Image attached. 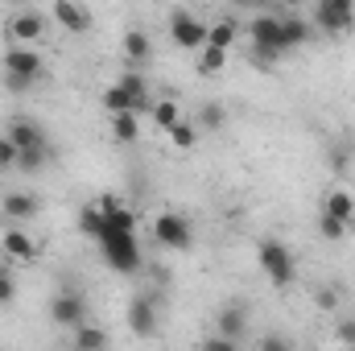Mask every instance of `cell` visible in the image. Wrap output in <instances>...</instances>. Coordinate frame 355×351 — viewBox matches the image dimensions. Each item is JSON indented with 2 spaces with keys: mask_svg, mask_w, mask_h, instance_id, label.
I'll list each match as a JSON object with an SVG mask.
<instances>
[{
  "mask_svg": "<svg viewBox=\"0 0 355 351\" xmlns=\"http://www.w3.org/2000/svg\"><path fill=\"white\" fill-rule=\"evenodd\" d=\"M322 215H335V219H343V223H355V198L343 186H331V190L322 194Z\"/></svg>",
  "mask_w": 355,
  "mask_h": 351,
  "instance_id": "e0dca14e",
  "label": "cell"
},
{
  "mask_svg": "<svg viewBox=\"0 0 355 351\" xmlns=\"http://www.w3.org/2000/svg\"><path fill=\"white\" fill-rule=\"evenodd\" d=\"M281 29H285V42H289V50H302V46L314 37V25H310V17H297V8L281 17Z\"/></svg>",
  "mask_w": 355,
  "mask_h": 351,
  "instance_id": "ac0fdd59",
  "label": "cell"
},
{
  "mask_svg": "<svg viewBox=\"0 0 355 351\" xmlns=\"http://www.w3.org/2000/svg\"><path fill=\"white\" fill-rule=\"evenodd\" d=\"M112 137H116L120 145H132V141L141 137V120H137V112H112Z\"/></svg>",
  "mask_w": 355,
  "mask_h": 351,
  "instance_id": "7402d4cb",
  "label": "cell"
},
{
  "mask_svg": "<svg viewBox=\"0 0 355 351\" xmlns=\"http://www.w3.org/2000/svg\"><path fill=\"white\" fill-rule=\"evenodd\" d=\"M153 244H162L166 252H190V244H194L190 219H182L178 211H162L153 219Z\"/></svg>",
  "mask_w": 355,
  "mask_h": 351,
  "instance_id": "8992f818",
  "label": "cell"
},
{
  "mask_svg": "<svg viewBox=\"0 0 355 351\" xmlns=\"http://www.w3.org/2000/svg\"><path fill=\"white\" fill-rule=\"evenodd\" d=\"M314 306L327 310V314H335V310L343 306V285H322V289H314Z\"/></svg>",
  "mask_w": 355,
  "mask_h": 351,
  "instance_id": "f1b7e54d",
  "label": "cell"
},
{
  "mask_svg": "<svg viewBox=\"0 0 355 351\" xmlns=\"http://www.w3.org/2000/svg\"><path fill=\"white\" fill-rule=\"evenodd\" d=\"M0 252L8 257V261H17V264H33L37 261V240L25 232V228H8L4 236H0Z\"/></svg>",
  "mask_w": 355,
  "mask_h": 351,
  "instance_id": "4fadbf2b",
  "label": "cell"
},
{
  "mask_svg": "<svg viewBox=\"0 0 355 351\" xmlns=\"http://www.w3.org/2000/svg\"><path fill=\"white\" fill-rule=\"evenodd\" d=\"M335 343L355 348V318H339V327H335Z\"/></svg>",
  "mask_w": 355,
  "mask_h": 351,
  "instance_id": "e575fe53",
  "label": "cell"
},
{
  "mask_svg": "<svg viewBox=\"0 0 355 351\" xmlns=\"http://www.w3.org/2000/svg\"><path fill=\"white\" fill-rule=\"evenodd\" d=\"M166 137L174 141V149H194V145H198V124H190V120H178Z\"/></svg>",
  "mask_w": 355,
  "mask_h": 351,
  "instance_id": "83f0119b",
  "label": "cell"
},
{
  "mask_svg": "<svg viewBox=\"0 0 355 351\" xmlns=\"http://www.w3.org/2000/svg\"><path fill=\"white\" fill-rule=\"evenodd\" d=\"M153 4H174V0H153Z\"/></svg>",
  "mask_w": 355,
  "mask_h": 351,
  "instance_id": "b9f144b4",
  "label": "cell"
},
{
  "mask_svg": "<svg viewBox=\"0 0 355 351\" xmlns=\"http://www.w3.org/2000/svg\"><path fill=\"white\" fill-rule=\"evenodd\" d=\"M75 348L79 351H103L107 348V331L91 327V318L87 323H79V327H75Z\"/></svg>",
  "mask_w": 355,
  "mask_h": 351,
  "instance_id": "d4e9b609",
  "label": "cell"
},
{
  "mask_svg": "<svg viewBox=\"0 0 355 351\" xmlns=\"http://www.w3.org/2000/svg\"><path fill=\"white\" fill-rule=\"evenodd\" d=\"M95 244H99V252H103V264H107L112 273H124V277L141 273V264H145V252H141V240H137V232H103Z\"/></svg>",
  "mask_w": 355,
  "mask_h": 351,
  "instance_id": "7a4b0ae2",
  "label": "cell"
},
{
  "mask_svg": "<svg viewBox=\"0 0 355 351\" xmlns=\"http://www.w3.org/2000/svg\"><path fill=\"white\" fill-rule=\"evenodd\" d=\"M79 232L91 236V240H99V236H103V207H99V198L79 207Z\"/></svg>",
  "mask_w": 355,
  "mask_h": 351,
  "instance_id": "603a6c76",
  "label": "cell"
},
{
  "mask_svg": "<svg viewBox=\"0 0 355 351\" xmlns=\"http://www.w3.org/2000/svg\"><path fill=\"white\" fill-rule=\"evenodd\" d=\"M289 348V339H281V335H265L261 339V351H285Z\"/></svg>",
  "mask_w": 355,
  "mask_h": 351,
  "instance_id": "d590c367",
  "label": "cell"
},
{
  "mask_svg": "<svg viewBox=\"0 0 355 351\" xmlns=\"http://www.w3.org/2000/svg\"><path fill=\"white\" fill-rule=\"evenodd\" d=\"M257 261H261L265 277L277 285V289H289V285H293L297 264H293V252H289L281 240H261V244H257Z\"/></svg>",
  "mask_w": 355,
  "mask_h": 351,
  "instance_id": "277c9868",
  "label": "cell"
},
{
  "mask_svg": "<svg viewBox=\"0 0 355 351\" xmlns=\"http://www.w3.org/2000/svg\"><path fill=\"white\" fill-rule=\"evenodd\" d=\"M223 4H236V8H257L261 0H223Z\"/></svg>",
  "mask_w": 355,
  "mask_h": 351,
  "instance_id": "f35d334b",
  "label": "cell"
},
{
  "mask_svg": "<svg viewBox=\"0 0 355 351\" xmlns=\"http://www.w3.org/2000/svg\"><path fill=\"white\" fill-rule=\"evenodd\" d=\"M50 323L62 331H75L79 323H87V298L79 289H58L50 298Z\"/></svg>",
  "mask_w": 355,
  "mask_h": 351,
  "instance_id": "52a82bcc",
  "label": "cell"
},
{
  "mask_svg": "<svg viewBox=\"0 0 355 351\" xmlns=\"http://www.w3.org/2000/svg\"><path fill=\"white\" fill-rule=\"evenodd\" d=\"M50 17L46 12H33V8H21V12H12L8 17V25H4V37L8 42H29V46H37L46 33H50Z\"/></svg>",
  "mask_w": 355,
  "mask_h": 351,
  "instance_id": "ba28073f",
  "label": "cell"
},
{
  "mask_svg": "<svg viewBox=\"0 0 355 351\" xmlns=\"http://www.w3.org/2000/svg\"><path fill=\"white\" fill-rule=\"evenodd\" d=\"M103 108H107V116L112 112H137V99L120 87V83H112V87H103Z\"/></svg>",
  "mask_w": 355,
  "mask_h": 351,
  "instance_id": "484cf974",
  "label": "cell"
},
{
  "mask_svg": "<svg viewBox=\"0 0 355 351\" xmlns=\"http://www.w3.org/2000/svg\"><path fill=\"white\" fill-rule=\"evenodd\" d=\"M248 46H252V58H257L261 67L281 62L285 54H293V50H289V42H285L281 17H272V12H257V17L248 21Z\"/></svg>",
  "mask_w": 355,
  "mask_h": 351,
  "instance_id": "6da1fadb",
  "label": "cell"
},
{
  "mask_svg": "<svg viewBox=\"0 0 355 351\" xmlns=\"http://www.w3.org/2000/svg\"><path fill=\"white\" fill-rule=\"evenodd\" d=\"M46 157H50V149H21L17 153V170L21 174H37L46 166Z\"/></svg>",
  "mask_w": 355,
  "mask_h": 351,
  "instance_id": "f546056e",
  "label": "cell"
},
{
  "mask_svg": "<svg viewBox=\"0 0 355 351\" xmlns=\"http://www.w3.org/2000/svg\"><path fill=\"white\" fill-rule=\"evenodd\" d=\"M277 4H285V8H302L306 0H277Z\"/></svg>",
  "mask_w": 355,
  "mask_h": 351,
  "instance_id": "ab89813d",
  "label": "cell"
},
{
  "mask_svg": "<svg viewBox=\"0 0 355 351\" xmlns=\"http://www.w3.org/2000/svg\"><path fill=\"white\" fill-rule=\"evenodd\" d=\"M227 54H232V50H223V46H211V42H207V46L198 50V62H194V71H198L202 79H207V75H219V71L227 67Z\"/></svg>",
  "mask_w": 355,
  "mask_h": 351,
  "instance_id": "ffe728a7",
  "label": "cell"
},
{
  "mask_svg": "<svg viewBox=\"0 0 355 351\" xmlns=\"http://www.w3.org/2000/svg\"><path fill=\"white\" fill-rule=\"evenodd\" d=\"M4 170H17V145L0 132V174H4Z\"/></svg>",
  "mask_w": 355,
  "mask_h": 351,
  "instance_id": "d6a6232c",
  "label": "cell"
},
{
  "mask_svg": "<svg viewBox=\"0 0 355 351\" xmlns=\"http://www.w3.org/2000/svg\"><path fill=\"white\" fill-rule=\"evenodd\" d=\"M331 166H335V170H343V174H347V166H352V157H347V153H335V157H331Z\"/></svg>",
  "mask_w": 355,
  "mask_h": 351,
  "instance_id": "74e56055",
  "label": "cell"
},
{
  "mask_svg": "<svg viewBox=\"0 0 355 351\" xmlns=\"http://www.w3.org/2000/svg\"><path fill=\"white\" fill-rule=\"evenodd\" d=\"M347 228H352V223H343V219H335V215H318V236H322V240H331V244H335V240H343V236H347Z\"/></svg>",
  "mask_w": 355,
  "mask_h": 351,
  "instance_id": "4dcf8cb0",
  "label": "cell"
},
{
  "mask_svg": "<svg viewBox=\"0 0 355 351\" xmlns=\"http://www.w3.org/2000/svg\"><path fill=\"white\" fill-rule=\"evenodd\" d=\"M0 67H4V75H21V79H29V83H37V79L46 75V58H42L37 46H29V42H8L4 54H0Z\"/></svg>",
  "mask_w": 355,
  "mask_h": 351,
  "instance_id": "5b68a950",
  "label": "cell"
},
{
  "mask_svg": "<svg viewBox=\"0 0 355 351\" xmlns=\"http://www.w3.org/2000/svg\"><path fill=\"white\" fill-rule=\"evenodd\" d=\"M194 120H198V128H207V132H219V128L227 124V108H223V103H202Z\"/></svg>",
  "mask_w": 355,
  "mask_h": 351,
  "instance_id": "4316f807",
  "label": "cell"
},
{
  "mask_svg": "<svg viewBox=\"0 0 355 351\" xmlns=\"http://www.w3.org/2000/svg\"><path fill=\"white\" fill-rule=\"evenodd\" d=\"M0 211H4V219H33V215L42 211V203H37V194L8 190V194L0 198Z\"/></svg>",
  "mask_w": 355,
  "mask_h": 351,
  "instance_id": "2e32d148",
  "label": "cell"
},
{
  "mask_svg": "<svg viewBox=\"0 0 355 351\" xmlns=\"http://www.w3.org/2000/svg\"><path fill=\"white\" fill-rule=\"evenodd\" d=\"M128 331L137 339H153L157 335V298L153 293H137L128 302Z\"/></svg>",
  "mask_w": 355,
  "mask_h": 351,
  "instance_id": "30bf717a",
  "label": "cell"
},
{
  "mask_svg": "<svg viewBox=\"0 0 355 351\" xmlns=\"http://www.w3.org/2000/svg\"><path fill=\"white\" fill-rule=\"evenodd\" d=\"M236 37H240V21H236V17H223V21L207 25V42H211V46L232 50V46H236Z\"/></svg>",
  "mask_w": 355,
  "mask_h": 351,
  "instance_id": "44dd1931",
  "label": "cell"
},
{
  "mask_svg": "<svg viewBox=\"0 0 355 351\" xmlns=\"http://www.w3.org/2000/svg\"><path fill=\"white\" fill-rule=\"evenodd\" d=\"M4 137L17 145V153H21V149H50V137H46L29 116H12V120L4 124Z\"/></svg>",
  "mask_w": 355,
  "mask_h": 351,
  "instance_id": "7c38bea8",
  "label": "cell"
},
{
  "mask_svg": "<svg viewBox=\"0 0 355 351\" xmlns=\"http://www.w3.org/2000/svg\"><path fill=\"white\" fill-rule=\"evenodd\" d=\"M202 348H207V351H236L240 343H236V339H227L223 331H215V335H207V339H202Z\"/></svg>",
  "mask_w": 355,
  "mask_h": 351,
  "instance_id": "836d02e7",
  "label": "cell"
},
{
  "mask_svg": "<svg viewBox=\"0 0 355 351\" xmlns=\"http://www.w3.org/2000/svg\"><path fill=\"white\" fill-rule=\"evenodd\" d=\"M170 37L178 50H202L207 46V21H198L190 8H174L170 12Z\"/></svg>",
  "mask_w": 355,
  "mask_h": 351,
  "instance_id": "9c48e42d",
  "label": "cell"
},
{
  "mask_svg": "<svg viewBox=\"0 0 355 351\" xmlns=\"http://www.w3.org/2000/svg\"><path fill=\"white\" fill-rule=\"evenodd\" d=\"M50 21L54 25H62L67 33H91V8L87 4H79V0H54L50 4Z\"/></svg>",
  "mask_w": 355,
  "mask_h": 351,
  "instance_id": "8fae6325",
  "label": "cell"
},
{
  "mask_svg": "<svg viewBox=\"0 0 355 351\" xmlns=\"http://www.w3.org/2000/svg\"><path fill=\"white\" fill-rule=\"evenodd\" d=\"M99 207H103V232H137V215L116 194H103Z\"/></svg>",
  "mask_w": 355,
  "mask_h": 351,
  "instance_id": "9a60e30c",
  "label": "cell"
},
{
  "mask_svg": "<svg viewBox=\"0 0 355 351\" xmlns=\"http://www.w3.org/2000/svg\"><path fill=\"white\" fill-rule=\"evenodd\" d=\"M124 58H128V67H145L153 58V42H149L145 29H128L124 33Z\"/></svg>",
  "mask_w": 355,
  "mask_h": 351,
  "instance_id": "d6986e66",
  "label": "cell"
},
{
  "mask_svg": "<svg viewBox=\"0 0 355 351\" xmlns=\"http://www.w3.org/2000/svg\"><path fill=\"white\" fill-rule=\"evenodd\" d=\"M310 25L314 33L343 37L355 29V0H314L310 4Z\"/></svg>",
  "mask_w": 355,
  "mask_h": 351,
  "instance_id": "3957f363",
  "label": "cell"
},
{
  "mask_svg": "<svg viewBox=\"0 0 355 351\" xmlns=\"http://www.w3.org/2000/svg\"><path fill=\"white\" fill-rule=\"evenodd\" d=\"M149 120H153L162 132H170L178 120H182V108H178V99H157V103L149 108Z\"/></svg>",
  "mask_w": 355,
  "mask_h": 351,
  "instance_id": "cb8c5ba5",
  "label": "cell"
},
{
  "mask_svg": "<svg viewBox=\"0 0 355 351\" xmlns=\"http://www.w3.org/2000/svg\"><path fill=\"white\" fill-rule=\"evenodd\" d=\"M4 4H12V8H17V4H25V0H4Z\"/></svg>",
  "mask_w": 355,
  "mask_h": 351,
  "instance_id": "60d3db41",
  "label": "cell"
},
{
  "mask_svg": "<svg viewBox=\"0 0 355 351\" xmlns=\"http://www.w3.org/2000/svg\"><path fill=\"white\" fill-rule=\"evenodd\" d=\"M4 87H8V91H17V95H21V91H29L33 83H29V79H21V75H4Z\"/></svg>",
  "mask_w": 355,
  "mask_h": 351,
  "instance_id": "8d00e7d4",
  "label": "cell"
},
{
  "mask_svg": "<svg viewBox=\"0 0 355 351\" xmlns=\"http://www.w3.org/2000/svg\"><path fill=\"white\" fill-rule=\"evenodd\" d=\"M12 302H17V277L0 268V306H12Z\"/></svg>",
  "mask_w": 355,
  "mask_h": 351,
  "instance_id": "1f68e13d",
  "label": "cell"
},
{
  "mask_svg": "<svg viewBox=\"0 0 355 351\" xmlns=\"http://www.w3.org/2000/svg\"><path fill=\"white\" fill-rule=\"evenodd\" d=\"M215 327H219L227 339L244 343V335H248V306H244V302H227V306L215 314Z\"/></svg>",
  "mask_w": 355,
  "mask_h": 351,
  "instance_id": "5bb4252c",
  "label": "cell"
}]
</instances>
